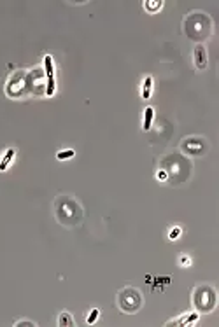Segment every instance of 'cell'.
I'll use <instances>...</instances> for the list:
<instances>
[{
    "label": "cell",
    "instance_id": "6da1fadb",
    "mask_svg": "<svg viewBox=\"0 0 219 327\" xmlns=\"http://www.w3.org/2000/svg\"><path fill=\"white\" fill-rule=\"evenodd\" d=\"M55 214L60 224L64 226H77L83 219V208L70 196H58L55 202Z\"/></svg>",
    "mask_w": 219,
    "mask_h": 327
},
{
    "label": "cell",
    "instance_id": "7a4b0ae2",
    "mask_svg": "<svg viewBox=\"0 0 219 327\" xmlns=\"http://www.w3.org/2000/svg\"><path fill=\"white\" fill-rule=\"evenodd\" d=\"M184 32L193 41H205L212 34V20L203 13H193L186 16Z\"/></svg>",
    "mask_w": 219,
    "mask_h": 327
},
{
    "label": "cell",
    "instance_id": "3957f363",
    "mask_svg": "<svg viewBox=\"0 0 219 327\" xmlns=\"http://www.w3.org/2000/svg\"><path fill=\"white\" fill-rule=\"evenodd\" d=\"M118 305L125 313H135L142 307V296L137 289L127 287L118 294Z\"/></svg>",
    "mask_w": 219,
    "mask_h": 327
},
{
    "label": "cell",
    "instance_id": "277c9868",
    "mask_svg": "<svg viewBox=\"0 0 219 327\" xmlns=\"http://www.w3.org/2000/svg\"><path fill=\"white\" fill-rule=\"evenodd\" d=\"M193 303H195V307H197L200 311H205V313L212 311L214 310V307H216L214 289H212L211 286L197 287V289H195V294H193Z\"/></svg>",
    "mask_w": 219,
    "mask_h": 327
},
{
    "label": "cell",
    "instance_id": "5b68a950",
    "mask_svg": "<svg viewBox=\"0 0 219 327\" xmlns=\"http://www.w3.org/2000/svg\"><path fill=\"white\" fill-rule=\"evenodd\" d=\"M181 149L190 156H203L207 152V142L200 137H190L182 140Z\"/></svg>",
    "mask_w": 219,
    "mask_h": 327
},
{
    "label": "cell",
    "instance_id": "8992f818",
    "mask_svg": "<svg viewBox=\"0 0 219 327\" xmlns=\"http://www.w3.org/2000/svg\"><path fill=\"white\" fill-rule=\"evenodd\" d=\"M44 70H46L47 84H46V95L53 97L56 91V79H55V63H53V56L46 55L44 56Z\"/></svg>",
    "mask_w": 219,
    "mask_h": 327
},
{
    "label": "cell",
    "instance_id": "52a82bcc",
    "mask_svg": "<svg viewBox=\"0 0 219 327\" xmlns=\"http://www.w3.org/2000/svg\"><path fill=\"white\" fill-rule=\"evenodd\" d=\"M193 60H195V67H197L198 70H205L209 58H207V49L203 44H197V46H195Z\"/></svg>",
    "mask_w": 219,
    "mask_h": 327
},
{
    "label": "cell",
    "instance_id": "ba28073f",
    "mask_svg": "<svg viewBox=\"0 0 219 327\" xmlns=\"http://www.w3.org/2000/svg\"><path fill=\"white\" fill-rule=\"evenodd\" d=\"M198 320V313L197 311H191V313H184L182 317H179V320H172L167 326H191Z\"/></svg>",
    "mask_w": 219,
    "mask_h": 327
},
{
    "label": "cell",
    "instance_id": "9c48e42d",
    "mask_svg": "<svg viewBox=\"0 0 219 327\" xmlns=\"http://www.w3.org/2000/svg\"><path fill=\"white\" fill-rule=\"evenodd\" d=\"M153 119H154V109H153V107H146V110H144V123H142L144 131L151 130Z\"/></svg>",
    "mask_w": 219,
    "mask_h": 327
},
{
    "label": "cell",
    "instance_id": "30bf717a",
    "mask_svg": "<svg viewBox=\"0 0 219 327\" xmlns=\"http://www.w3.org/2000/svg\"><path fill=\"white\" fill-rule=\"evenodd\" d=\"M14 156H16V149H7V151H5L4 158L0 160V172L7 170V166L11 164V161L14 160Z\"/></svg>",
    "mask_w": 219,
    "mask_h": 327
},
{
    "label": "cell",
    "instance_id": "8fae6325",
    "mask_svg": "<svg viewBox=\"0 0 219 327\" xmlns=\"http://www.w3.org/2000/svg\"><path fill=\"white\" fill-rule=\"evenodd\" d=\"M151 93H153V77L148 76L146 79H144V84H142V91H140V97L144 98V100H149L151 98Z\"/></svg>",
    "mask_w": 219,
    "mask_h": 327
},
{
    "label": "cell",
    "instance_id": "7c38bea8",
    "mask_svg": "<svg viewBox=\"0 0 219 327\" xmlns=\"http://www.w3.org/2000/svg\"><path fill=\"white\" fill-rule=\"evenodd\" d=\"M161 7H163V2H161V0H146V2H144V9H146L148 13H158Z\"/></svg>",
    "mask_w": 219,
    "mask_h": 327
},
{
    "label": "cell",
    "instance_id": "4fadbf2b",
    "mask_svg": "<svg viewBox=\"0 0 219 327\" xmlns=\"http://www.w3.org/2000/svg\"><path fill=\"white\" fill-rule=\"evenodd\" d=\"M58 326H68V327H72L74 326V320H72V315L68 313V311H62L60 313V317H58Z\"/></svg>",
    "mask_w": 219,
    "mask_h": 327
},
{
    "label": "cell",
    "instance_id": "5bb4252c",
    "mask_svg": "<svg viewBox=\"0 0 219 327\" xmlns=\"http://www.w3.org/2000/svg\"><path fill=\"white\" fill-rule=\"evenodd\" d=\"M74 154H76V151L67 149V151H60L58 154H56V158H58L60 161H64V160H70V158H74Z\"/></svg>",
    "mask_w": 219,
    "mask_h": 327
},
{
    "label": "cell",
    "instance_id": "9a60e30c",
    "mask_svg": "<svg viewBox=\"0 0 219 327\" xmlns=\"http://www.w3.org/2000/svg\"><path fill=\"white\" fill-rule=\"evenodd\" d=\"M98 315H100V310H98V308H93V310L88 313V317H86V322H88V324H95V322H97V319H98Z\"/></svg>",
    "mask_w": 219,
    "mask_h": 327
},
{
    "label": "cell",
    "instance_id": "2e32d148",
    "mask_svg": "<svg viewBox=\"0 0 219 327\" xmlns=\"http://www.w3.org/2000/svg\"><path fill=\"white\" fill-rule=\"evenodd\" d=\"M181 227H172V229H170V233H169V238L170 240H177L179 238V236H181Z\"/></svg>",
    "mask_w": 219,
    "mask_h": 327
},
{
    "label": "cell",
    "instance_id": "e0dca14e",
    "mask_svg": "<svg viewBox=\"0 0 219 327\" xmlns=\"http://www.w3.org/2000/svg\"><path fill=\"white\" fill-rule=\"evenodd\" d=\"M156 179H158L160 182H167L169 181V173L165 172V170H160V172L156 173Z\"/></svg>",
    "mask_w": 219,
    "mask_h": 327
},
{
    "label": "cell",
    "instance_id": "ac0fdd59",
    "mask_svg": "<svg viewBox=\"0 0 219 327\" xmlns=\"http://www.w3.org/2000/svg\"><path fill=\"white\" fill-rule=\"evenodd\" d=\"M181 265L182 266H190L191 265V259H190V257H186V256H181Z\"/></svg>",
    "mask_w": 219,
    "mask_h": 327
},
{
    "label": "cell",
    "instance_id": "d6986e66",
    "mask_svg": "<svg viewBox=\"0 0 219 327\" xmlns=\"http://www.w3.org/2000/svg\"><path fill=\"white\" fill-rule=\"evenodd\" d=\"M16 327H20V326H30V327H35V324L34 322H26V320H22V322H16L14 324Z\"/></svg>",
    "mask_w": 219,
    "mask_h": 327
}]
</instances>
